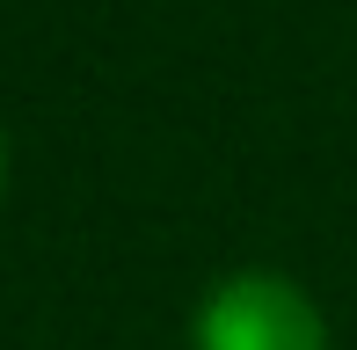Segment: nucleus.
<instances>
[{
  "label": "nucleus",
  "instance_id": "nucleus-1",
  "mask_svg": "<svg viewBox=\"0 0 357 350\" xmlns=\"http://www.w3.org/2000/svg\"><path fill=\"white\" fill-rule=\"evenodd\" d=\"M197 350H328V328L291 277L234 270L197 307Z\"/></svg>",
  "mask_w": 357,
  "mask_h": 350
},
{
  "label": "nucleus",
  "instance_id": "nucleus-2",
  "mask_svg": "<svg viewBox=\"0 0 357 350\" xmlns=\"http://www.w3.org/2000/svg\"><path fill=\"white\" fill-rule=\"evenodd\" d=\"M0 183H8V139H0Z\"/></svg>",
  "mask_w": 357,
  "mask_h": 350
}]
</instances>
